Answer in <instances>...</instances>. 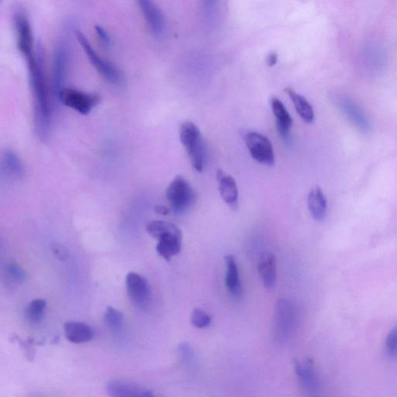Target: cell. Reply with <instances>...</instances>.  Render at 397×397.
I'll return each instance as SVG.
<instances>
[{"mask_svg": "<svg viewBox=\"0 0 397 397\" xmlns=\"http://www.w3.org/2000/svg\"><path fill=\"white\" fill-rule=\"evenodd\" d=\"M75 36L78 42L88 58L91 65L98 73L116 87H121L124 83V77L121 70L110 61L105 59L92 48L88 38L80 30H76Z\"/></svg>", "mask_w": 397, "mask_h": 397, "instance_id": "cell-4", "label": "cell"}, {"mask_svg": "<svg viewBox=\"0 0 397 397\" xmlns=\"http://www.w3.org/2000/svg\"><path fill=\"white\" fill-rule=\"evenodd\" d=\"M270 104L272 113L276 118V128L280 136L287 139L293 126V119L282 101L276 97H271Z\"/></svg>", "mask_w": 397, "mask_h": 397, "instance_id": "cell-17", "label": "cell"}, {"mask_svg": "<svg viewBox=\"0 0 397 397\" xmlns=\"http://www.w3.org/2000/svg\"><path fill=\"white\" fill-rule=\"evenodd\" d=\"M258 269L262 281L268 290L276 286L277 279V262L274 253H264L259 261Z\"/></svg>", "mask_w": 397, "mask_h": 397, "instance_id": "cell-16", "label": "cell"}, {"mask_svg": "<svg viewBox=\"0 0 397 397\" xmlns=\"http://www.w3.org/2000/svg\"><path fill=\"white\" fill-rule=\"evenodd\" d=\"M47 303L43 299H36L31 302L26 310V317L29 322L38 324L42 321Z\"/></svg>", "mask_w": 397, "mask_h": 397, "instance_id": "cell-23", "label": "cell"}, {"mask_svg": "<svg viewBox=\"0 0 397 397\" xmlns=\"http://www.w3.org/2000/svg\"><path fill=\"white\" fill-rule=\"evenodd\" d=\"M129 298L138 308H149L152 301L151 287L147 279L135 272H130L126 277Z\"/></svg>", "mask_w": 397, "mask_h": 397, "instance_id": "cell-10", "label": "cell"}, {"mask_svg": "<svg viewBox=\"0 0 397 397\" xmlns=\"http://www.w3.org/2000/svg\"><path fill=\"white\" fill-rule=\"evenodd\" d=\"M180 351L185 361H190L193 357V349L188 343L182 344L180 347Z\"/></svg>", "mask_w": 397, "mask_h": 397, "instance_id": "cell-30", "label": "cell"}, {"mask_svg": "<svg viewBox=\"0 0 397 397\" xmlns=\"http://www.w3.org/2000/svg\"><path fill=\"white\" fill-rule=\"evenodd\" d=\"M251 157L261 164L271 166L275 164V154L270 140L258 132L248 131L244 136Z\"/></svg>", "mask_w": 397, "mask_h": 397, "instance_id": "cell-7", "label": "cell"}, {"mask_svg": "<svg viewBox=\"0 0 397 397\" xmlns=\"http://www.w3.org/2000/svg\"><path fill=\"white\" fill-rule=\"evenodd\" d=\"M216 178L219 185V192L224 201L231 208H238V189L235 178L226 174L222 170L217 171Z\"/></svg>", "mask_w": 397, "mask_h": 397, "instance_id": "cell-15", "label": "cell"}, {"mask_svg": "<svg viewBox=\"0 0 397 397\" xmlns=\"http://www.w3.org/2000/svg\"><path fill=\"white\" fill-rule=\"evenodd\" d=\"M308 208L311 216L317 221L324 219L328 209V202L320 188H314L309 193Z\"/></svg>", "mask_w": 397, "mask_h": 397, "instance_id": "cell-20", "label": "cell"}, {"mask_svg": "<svg viewBox=\"0 0 397 397\" xmlns=\"http://www.w3.org/2000/svg\"><path fill=\"white\" fill-rule=\"evenodd\" d=\"M27 62L35 100L37 132L39 138L45 140L49 136L51 127V108L44 72L43 48L40 42L37 43L35 53L27 59Z\"/></svg>", "mask_w": 397, "mask_h": 397, "instance_id": "cell-1", "label": "cell"}, {"mask_svg": "<svg viewBox=\"0 0 397 397\" xmlns=\"http://www.w3.org/2000/svg\"><path fill=\"white\" fill-rule=\"evenodd\" d=\"M64 331L67 340L75 344L85 343L94 338L92 328L81 322H67L64 326Z\"/></svg>", "mask_w": 397, "mask_h": 397, "instance_id": "cell-19", "label": "cell"}, {"mask_svg": "<svg viewBox=\"0 0 397 397\" xmlns=\"http://www.w3.org/2000/svg\"><path fill=\"white\" fill-rule=\"evenodd\" d=\"M216 3V0H204L205 6L208 10L212 9Z\"/></svg>", "mask_w": 397, "mask_h": 397, "instance_id": "cell-33", "label": "cell"}, {"mask_svg": "<svg viewBox=\"0 0 397 397\" xmlns=\"http://www.w3.org/2000/svg\"><path fill=\"white\" fill-rule=\"evenodd\" d=\"M69 57V45L65 38H61L56 44L53 59V90L56 96L65 88Z\"/></svg>", "mask_w": 397, "mask_h": 397, "instance_id": "cell-9", "label": "cell"}, {"mask_svg": "<svg viewBox=\"0 0 397 397\" xmlns=\"http://www.w3.org/2000/svg\"><path fill=\"white\" fill-rule=\"evenodd\" d=\"M289 300H279L276 307L275 324L279 336L287 337L293 331L297 322V311Z\"/></svg>", "mask_w": 397, "mask_h": 397, "instance_id": "cell-13", "label": "cell"}, {"mask_svg": "<svg viewBox=\"0 0 397 397\" xmlns=\"http://www.w3.org/2000/svg\"><path fill=\"white\" fill-rule=\"evenodd\" d=\"M191 323L197 329H205L212 323V317H210L204 310L200 308L193 309L191 319Z\"/></svg>", "mask_w": 397, "mask_h": 397, "instance_id": "cell-25", "label": "cell"}, {"mask_svg": "<svg viewBox=\"0 0 397 397\" xmlns=\"http://www.w3.org/2000/svg\"><path fill=\"white\" fill-rule=\"evenodd\" d=\"M4 166L7 173L15 177H20L25 173L23 163L13 151L7 150L4 155Z\"/></svg>", "mask_w": 397, "mask_h": 397, "instance_id": "cell-22", "label": "cell"}, {"mask_svg": "<svg viewBox=\"0 0 397 397\" xmlns=\"http://www.w3.org/2000/svg\"><path fill=\"white\" fill-rule=\"evenodd\" d=\"M166 198L173 212L181 214L195 204L197 194L184 177L177 176L167 188Z\"/></svg>", "mask_w": 397, "mask_h": 397, "instance_id": "cell-5", "label": "cell"}, {"mask_svg": "<svg viewBox=\"0 0 397 397\" xmlns=\"http://www.w3.org/2000/svg\"><path fill=\"white\" fill-rule=\"evenodd\" d=\"M104 322L113 331H118L122 329L123 315L118 310L109 307L104 315Z\"/></svg>", "mask_w": 397, "mask_h": 397, "instance_id": "cell-24", "label": "cell"}, {"mask_svg": "<svg viewBox=\"0 0 397 397\" xmlns=\"http://www.w3.org/2000/svg\"><path fill=\"white\" fill-rule=\"evenodd\" d=\"M180 138L193 168L197 172L202 173L206 166L207 150L199 128L191 121L182 123L180 127Z\"/></svg>", "mask_w": 397, "mask_h": 397, "instance_id": "cell-3", "label": "cell"}, {"mask_svg": "<svg viewBox=\"0 0 397 397\" xmlns=\"http://www.w3.org/2000/svg\"><path fill=\"white\" fill-rule=\"evenodd\" d=\"M140 10L151 32L157 38H161L166 33L164 15L154 0H137Z\"/></svg>", "mask_w": 397, "mask_h": 397, "instance_id": "cell-11", "label": "cell"}, {"mask_svg": "<svg viewBox=\"0 0 397 397\" xmlns=\"http://www.w3.org/2000/svg\"><path fill=\"white\" fill-rule=\"evenodd\" d=\"M278 56L276 53H271L269 54L267 59V65L269 67H274L277 63Z\"/></svg>", "mask_w": 397, "mask_h": 397, "instance_id": "cell-31", "label": "cell"}, {"mask_svg": "<svg viewBox=\"0 0 397 397\" xmlns=\"http://www.w3.org/2000/svg\"><path fill=\"white\" fill-rule=\"evenodd\" d=\"M226 272L225 283L228 291L235 298H240L243 295V286H241L238 264L235 256L229 255L225 257Z\"/></svg>", "mask_w": 397, "mask_h": 397, "instance_id": "cell-18", "label": "cell"}, {"mask_svg": "<svg viewBox=\"0 0 397 397\" xmlns=\"http://www.w3.org/2000/svg\"><path fill=\"white\" fill-rule=\"evenodd\" d=\"M8 274L11 276L14 281L20 283L25 281L26 279L25 271H23L18 264H11L7 268Z\"/></svg>", "mask_w": 397, "mask_h": 397, "instance_id": "cell-27", "label": "cell"}, {"mask_svg": "<svg viewBox=\"0 0 397 397\" xmlns=\"http://www.w3.org/2000/svg\"><path fill=\"white\" fill-rule=\"evenodd\" d=\"M285 92L290 97L292 102L300 118L306 123H310L314 121V111L308 100L291 87H286Z\"/></svg>", "mask_w": 397, "mask_h": 397, "instance_id": "cell-21", "label": "cell"}, {"mask_svg": "<svg viewBox=\"0 0 397 397\" xmlns=\"http://www.w3.org/2000/svg\"><path fill=\"white\" fill-rule=\"evenodd\" d=\"M386 351L391 358L397 357V326L388 334L386 340Z\"/></svg>", "mask_w": 397, "mask_h": 397, "instance_id": "cell-26", "label": "cell"}, {"mask_svg": "<svg viewBox=\"0 0 397 397\" xmlns=\"http://www.w3.org/2000/svg\"><path fill=\"white\" fill-rule=\"evenodd\" d=\"M95 30L100 42H102L106 48H110L112 44L111 38L110 35L108 34L106 30H105L103 27L97 25L95 27Z\"/></svg>", "mask_w": 397, "mask_h": 397, "instance_id": "cell-28", "label": "cell"}, {"mask_svg": "<svg viewBox=\"0 0 397 397\" xmlns=\"http://www.w3.org/2000/svg\"><path fill=\"white\" fill-rule=\"evenodd\" d=\"M293 368L299 378L303 390L310 395H314L319 390L320 380L312 360L307 358L305 360H293Z\"/></svg>", "mask_w": 397, "mask_h": 397, "instance_id": "cell-12", "label": "cell"}, {"mask_svg": "<svg viewBox=\"0 0 397 397\" xmlns=\"http://www.w3.org/2000/svg\"><path fill=\"white\" fill-rule=\"evenodd\" d=\"M146 230L153 238L159 240L157 252L166 261L181 252L183 233L173 223L154 221L147 224Z\"/></svg>", "mask_w": 397, "mask_h": 397, "instance_id": "cell-2", "label": "cell"}, {"mask_svg": "<svg viewBox=\"0 0 397 397\" xmlns=\"http://www.w3.org/2000/svg\"><path fill=\"white\" fill-rule=\"evenodd\" d=\"M106 389L107 393L112 396L149 397L153 396L152 391L126 380H110L106 384Z\"/></svg>", "mask_w": 397, "mask_h": 397, "instance_id": "cell-14", "label": "cell"}, {"mask_svg": "<svg viewBox=\"0 0 397 397\" xmlns=\"http://www.w3.org/2000/svg\"><path fill=\"white\" fill-rule=\"evenodd\" d=\"M57 97L62 104L83 115L89 114L99 103V97L75 89H62Z\"/></svg>", "mask_w": 397, "mask_h": 397, "instance_id": "cell-8", "label": "cell"}, {"mask_svg": "<svg viewBox=\"0 0 397 397\" xmlns=\"http://www.w3.org/2000/svg\"><path fill=\"white\" fill-rule=\"evenodd\" d=\"M154 210L155 212L161 215H168L171 212V209L165 206H157L154 207Z\"/></svg>", "mask_w": 397, "mask_h": 397, "instance_id": "cell-32", "label": "cell"}, {"mask_svg": "<svg viewBox=\"0 0 397 397\" xmlns=\"http://www.w3.org/2000/svg\"><path fill=\"white\" fill-rule=\"evenodd\" d=\"M13 23L18 49L27 60L35 51L32 27L28 16L21 7H16L13 13Z\"/></svg>", "mask_w": 397, "mask_h": 397, "instance_id": "cell-6", "label": "cell"}, {"mask_svg": "<svg viewBox=\"0 0 397 397\" xmlns=\"http://www.w3.org/2000/svg\"><path fill=\"white\" fill-rule=\"evenodd\" d=\"M54 255L61 261H65L68 257V252L66 248L61 245H54L51 248Z\"/></svg>", "mask_w": 397, "mask_h": 397, "instance_id": "cell-29", "label": "cell"}]
</instances>
